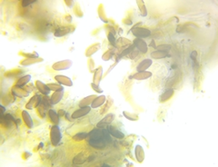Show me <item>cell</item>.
<instances>
[{
    "label": "cell",
    "mask_w": 218,
    "mask_h": 167,
    "mask_svg": "<svg viewBox=\"0 0 218 167\" xmlns=\"http://www.w3.org/2000/svg\"><path fill=\"white\" fill-rule=\"evenodd\" d=\"M50 139H51V143L54 146H57L59 144V143L61 142L62 139V134H61V131L59 129V127L57 126V124L53 125L51 127L50 130Z\"/></svg>",
    "instance_id": "1"
},
{
    "label": "cell",
    "mask_w": 218,
    "mask_h": 167,
    "mask_svg": "<svg viewBox=\"0 0 218 167\" xmlns=\"http://www.w3.org/2000/svg\"><path fill=\"white\" fill-rule=\"evenodd\" d=\"M132 33L134 37L136 38H145V37H148L151 36V31L147 28H138V27H133L132 29H131Z\"/></svg>",
    "instance_id": "2"
},
{
    "label": "cell",
    "mask_w": 218,
    "mask_h": 167,
    "mask_svg": "<svg viewBox=\"0 0 218 167\" xmlns=\"http://www.w3.org/2000/svg\"><path fill=\"white\" fill-rule=\"evenodd\" d=\"M133 45L136 48V50H138V52H140L142 54H145L148 51L147 44L143 39H141V38H135L134 40Z\"/></svg>",
    "instance_id": "3"
},
{
    "label": "cell",
    "mask_w": 218,
    "mask_h": 167,
    "mask_svg": "<svg viewBox=\"0 0 218 167\" xmlns=\"http://www.w3.org/2000/svg\"><path fill=\"white\" fill-rule=\"evenodd\" d=\"M114 120V114H108L104 116V118L100 122L97 123L96 124V127L97 128H103V127H106V126H109L113 121Z\"/></svg>",
    "instance_id": "4"
},
{
    "label": "cell",
    "mask_w": 218,
    "mask_h": 167,
    "mask_svg": "<svg viewBox=\"0 0 218 167\" xmlns=\"http://www.w3.org/2000/svg\"><path fill=\"white\" fill-rule=\"evenodd\" d=\"M75 30V28L72 26H67V27H61L58 28L55 32V37H62L66 35H68L72 33Z\"/></svg>",
    "instance_id": "5"
},
{
    "label": "cell",
    "mask_w": 218,
    "mask_h": 167,
    "mask_svg": "<svg viewBox=\"0 0 218 167\" xmlns=\"http://www.w3.org/2000/svg\"><path fill=\"white\" fill-rule=\"evenodd\" d=\"M91 111V107L90 106H85V107H80L78 110L75 111L71 114V118L72 119H77L80 117H83L86 114H88Z\"/></svg>",
    "instance_id": "6"
},
{
    "label": "cell",
    "mask_w": 218,
    "mask_h": 167,
    "mask_svg": "<svg viewBox=\"0 0 218 167\" xmlns=\"http://www.w3.org/2000/svg\"><path fill=\"white\" fill-rule=\"evenodd\" d=\"M72 65V62L70 60H64V61H59L53 65V69L56 71H61V70H67L70 68Z\"/></svg>",
    "instance_id": "7"
},
{
    "label": "cell",
    "mask_w": 218,
    "mask_h": 167,
    "mask_svg": "<svg viewBox=\"0 0 218 167\" xmlns=\"http://www.w3.org/2000/svg\"><path fill=\"white\" fill-rule=\"evenodd\" d=\"M42 101V97L39 94H35L30 100L29 102L27 104L26 107L27 109H34V108H38L39 106V104H41Z\"/></svg>",
    "instance_id": "8"
},
{
    "label": "cell",
    "mask_w": 218,
    "mask_h": 167,
    "mask_svg": "<svg viewBox=\"0 0 218 167\" xmlns=\"http://www.w3.org/2000/svg\"><path fill=\"white\" fill-rule=\"evenodd\" d=\"M12 94L15 97H28L29 95V92L27 91L26 89H23L22 87H19V86H14L12 87Z\"/></svg>",
    "instance_id": "9"
},
{
    "label": "cell",
    "mask_w": 218,
    "mask_h": 167,
    "mask_svg": "<svg viewBox=\"0 0 218 167\" xmlns=\"http://www.w3.org/2000/svg\"><path fill=\"white\" fill-rule=\"evenodd\" d=\"M86 160H88L87 152H81L80 154H76L75 158L73 159L74 164H83Z\"/></svg>",
    "instance_id": "10"
},
{
    "label": "cell",
    "mask_w": 218,
    "mask_h": 167,
    "mask_svg": "<svg viewBox=\"0 0 218 167\" xmlns=\"http://www.w3.org/2000/svg\"><path fill=\"white\" fill-rule=\"evenodd\" d=\"M55 79H56L60 84H64V85H67V86H72V85H73L72 80H71L69 77L65 76V75H56V76H55Z\"/></svg>",
    "instance_id": "11"
},
{
    "label": "cell",
    "mask_w": 218,
    "mask_h": 167,
    "mask_svg": "<svg viewBox=\"0 0 218 167\" xmlns=\"http://www.w3.org/2000/svg\"><path fill=\"white\" fill-rule=\"evenodd\" d=\"M152 76L151 72H148V71H142V72H137L136 74H134L132 76H130L129 78H134V79H136V80H144V79H147L149 77Z\"/></svg>",
    "instance_id": "12"
},
{
    "label": "cell",
    "mask_w": 218,
    "mask_h": 167,
    "mask_svg": "<svg viewBox=\"0 0 218 167\" xmlns=\"http://www.w3.org/2000/svg\"><path fill=\"white\" fill-rule=\"evenodd\" d=\"M63 95H64V91H57V92H55V93L51 95V97H50L51 104H52V105H55V104H58V103L62 100Z\"/></svg>",
    "instance_id": "13"
},
{
    "label": "cell",
    "mask_w": 218,
    "mask_h": 167,
    "mask_svg": "<svg viewBox=\"0 0 218 167\" xmlns=\"http://www.w3.org/2000/svg\"><path fill=\"white\" fill-rule=\"evenodd\" d=\"M36 86H37V88L38 89V91H40L43 94L48 95V94H50V91H51L50 88L48 87V84H45L43 82H41V81H37V82H36Z\"/></svg>",
    "instance_id": "14"
},
{
    "label": "cell",
    "mask_w": 218,
    "mask_h": 167,
    "mask_svg": "<svg viewBox=\"0 0 218 167\" xmlns=\"http://www.w3.org/2000/svg\"><path fill=\"white\" fill-rule=\"evenodd\" d=\"M113 103H114V100H113V98H112V97H110V96H109L108 98H106V100H105L104 104L102 105V108H101V110H100V114H106L107 112L109 111V109L111 108V106H112Z\"/></svg>",
    "instance_id": "15"
},
{
    "label": "cell",
    "mask_w": 218,
    "mask_h": 167,
    "mask_svg": "<svg viewBox=\"0 0 218 167\" xmlns=\"http://www.w3.org/2000/svg\"><path fill=\"white\" fill-rule=\"evenodd\" d=\"M105 100H106V97L104 95H99V96L95 97V99H94V101L91 104H92V108H97V107L102 106L104 104V102H105Z\"/></svg>",
    "instance_id": "16"
},
{
    "label": "cell",
    "mask_w": 218,
    "mask_h": 167,
    "mask_svg": "<svg viewBox=\"0 0 218 167\" xmlns=\"http://www.w3.org/2000/svg\"><path fill=\"white\" fill-rule=\"evenodd\" d=\"M152 65V61L150 59H144L142 62H140V64L137 65L136 70L137 72H142V71H146V69H148V67Z\"/></svg>",
    "instance_id": "17"
},
{
    "label": "cell",
    "mask_w": 218,
    "mask_h": 167,
    "mask_svg": "<svg viewBox=\"0 0 218 167\" xmlns=\"http://www.w3.org/2000/svg\"><path fill=\"white\" fill-rule=\"evenodd\" d=\"M108 132L110 133V134H112L114 137L117 138V139H123L124 137V134L123 133H122L121 131L117 130L114 126L109 125V127H108Z\"/></svg>",
    "instance_id": "18"
},
{
    "label": "cell",
    "mask_w": 218,
    "mask_h": 167,
    "mask_svg": "<svg viewBox=\"0 0 218 167\" xmlns=\"http://www.w3.org/2000/svg\"><path fill=\"white\" fill-rule=\"evenodd\" d=\"M135 157L138 163H143L144 159V152L141 145H136L135 146Z\"/></svg>",
    "instance_id": "19"
},
{
    "label": "cell",
    "mask_w": 218,
    "mask_h": 167,
    "mask_svg": "<svg viewBox=\"0 0 218 167\" xmlns=\"http://www.w3.org/2000/svg\"><path fill=\"white\" fill-rule=\"evenodd\" d=\"M22 117H23V120L25 122L26 125L29 127V128H32L34 126V123H33V120L31 118V116L29 115V114L27 111H22Z\"/></svg>",
    "instance_id": "20"
},
{
    "label": "cell",
    "mask_w": 218,
    "mask_h": 167,
    "mask_svg": "<svg viewBox=\"0 0 218 167\" xmlns=\"http://www.w3.org/2000/svg\"><path fill=\"white\" fill-rule=\"evenodd\" d=\"M173 95H174V89H173V88H168V89H166V90L163 93V94H162L161 96H160V102L164 103L165 102V101H167V100H169Z\"/></svg>",
    "instance_id": "21"
},
{
    "label": "cell",
    "mask_w": 218,
    "mask_h": 167,
    "mask_svg": "<svg viewBox=\"0 0 218 167\" xmlns=\"http://www.w3.org/2000/svg\"><path fill=\"white\" fill-rule=\"evenodd\" d=\"M151 56L152 58H154V59H162V58H165V57H166V56H170L168 55V52L156 50V51H155V52H152Z\"/></svg>",
    "instance_id": "22"
},
{
    "label": "cell",
    "mask_w": 218,
    "mask_h": 167,
    "mask_svg": "<svg viewBox=\"0 0 218 167\" xmlns=\"http://www.w3.org/2000/svg\"><path fill=\"white\" fill-rule=\"evenodd\" d=\"M100 47H101V44H99V43H96V44L92 45L91 47H89V48L86 50V52H85V56H91L92 55H94L95 53H96V52L100 49Z\"/></svg>",
    "instance_id": "23"
},
{
    "label": "cell",
    "mask_w": 218,
    "mask_h": 167,
    "mask_svg": "<svg viewBox=\"0 0 218 167\" xmlns=\"http://www.w3.org/2000/svg\"><path fill=\"white\" fill-rule=\"evenodd\" d=\"M102 75H103V68L102 67H98L95 71V74H94V82L93 83L95 84H99L101 79H102Z\"/></svg>",
    "instance_id": "24"
},
{
    "label": "cell",
    "mask_w": 218,
    "mask_h": 167,
    "mask_svg": "<svg viewBox=\"0 0 218 167\" xmlns=\"http://www.w3.org/2000/svg\"><path fill=\"white\" fill-rule=\"evenodd\" d=\"M95 98V95H89V96H87V97H85L82 101H80V103H79V106H80V107L89 106V105L92 104V102L94 101Z\"/></svg>",
    "instance_id": "25"
},
{
    "label": "cell",
    "mask_w": 218,
    "mask_h": 167,
    "mask_svg": "<svg viewBox=\"0 0 218 167\" xmlns=\"http://www.w3.org/2000/svg\"><path fill=\"white\" fill-rule=\"evenodd\" d=\"M48 114H49L50 120L53 124H59V114L55 110H52V109L48 110Z\"/></svg>",
    "instance_id": "26"
},
{
    "label": "cell",
    "mask_w": 218,
    "mask_h": 167,
    "mask_svg": "<svg viewBox=\"0 0 218 167\" xmlns=\"http://www.w3.org/2000/svg\"><path fill=\"white\" fill-rule=\"evenodd\" d=\"M41 61H43V59L39 58V57H38V58H27V59L21 61V65L28 66V65H33V64H36V63H39Z\"/></svg>",
    "instance_id": "27"
},
{
    "label": "cell",
    "mask_w": 218,
    "mask_h": 167,
    "mask_svg": "<svg viewBox=\"0 0 218 167\" xmlns=\"http://www.w3.org/2000/svg\"><path fill=\"white\" fill-rule=\"evenodd\" d=\"M30 80H31V75H30V74H27V75L22 76L20 79H18L16 85H17V86H19V87H23V86H25L28 83Z\"/></svg>",
    "instance_id": "28"
},
{
    "label": "cell",
    "mask_w": 218,
    "mask_h": 167,
    "mask_svg": "<svg viewBox=\"0 0 218 167\" xmlns=\"http://www.w3.org/2000/svg\"><path fill=\"white\" fill-rule=\"evenodd\" d=\"M0 122H1V124L4 127H6V128L11 127L12 126V123H13V121L10 120L9 118L7 115H5V114H1V120H0Z\"/></svg>",
    "instance_id": "29"
},
{
    "label": "cell",
    "mask_w": 218,
    "mask_h": 167,
    "mask_svg": "<svg viewBox=\"0 0 218 167\" xmlns=\"http://www.w3.org/2000/svg\"><path fill=\"white\" fill-rule=\"evenodd\" d=\"M137 3V6H138V8H139V11H140V15L142 17H146L147 16V9H146V7L145 5L144 4V2L139 0L136 2Z\"/></svg>",
    "instance_id": "30"
},
{
    "label": "cell",
    "mask_w": 218,
    "mask_h": 167,
    "mask_svg": "<svg viewBox=\"0 0 218 167\" xmlns=\"http://www.w3.org/2000/svg\"><path fill=\"white\" fill-rule=\"evenodd\" d=\"M38 113H39L40 117H41V118H45V117L47 116V112H48L49 109H48L47 106H45L44 104H40L39 106L38 107Z\"/></svg>",
    "instance_id": "31"
},
{
    "label": "cell",
    "mask_w": 218,
    "mask_h": 167,
    "mask_svg": "<svg viewBox=\"0 0 218 167\" xmlns=\"http://www.w3.org/2000/svg\"><path fill=\"white\" fill-rule=\"evenodd\" d=\"M114 51H115V47H113L112 49H109L108 51H106L104 55H103V56H102L103 60H104V61H108L109 59H111V58L113 57V56L114 55Z\"/></svg>",
    "instance_id": "32"
},
{
    "label": "cell",
    "mask_w": 218,
    "mask_h": 167,
    "mask_svg": "<svg viewBox=\"0 0 218 167\" xmlns=\"http://www.w3.org/2000/svg\"><path fill=\"white\" fill-rule=\"evenodd\" d=\"M48 87L50 88V90H52V91H55V92H57V91H64V87L61 84H59L51 83L48 84Z\"/></svg>",
    "instance_id": "33"
},
{
    "label": "cell",
    "mask_w": 218,
    "mask_h": 167,
    "mask_svg": "<svg viewBox=\"0 0 218 167\" xmlns=\"http://www.w3.org/2000/svg\"><path fill=\"white\" fill-rule=\"evenodd\" d=\"M123 114L128 119V120H131V121H137L138 119H139V116L137 115V114H134V113H129V112H126L124 111L123 112Z\"/></svg>",
    "instance_id": "34"
},
{
    "label": "cell",
    "mask_w": 218,
    "mask_h": 167,
    "mask_svg": "<svg viewBox=\"0 0 218 167\" xmlns=\"http://www.w3.org/2000/svg\"><path fill=\"white\" fill-rule=\"evenodd\" d=\"M88 136V134L85 133V132H81V133H77L76 134H75L73 136V139L76 141H82V140L85 139Z\"/></svg>",
    "instance_id": "35"
},
{
    "label": "cell",
    "mask_w": 218,
    "mask_h": 167,
    "mask_svg": "<svg viewBox=\"0 0 218 167\" xmlns=\"http://www.w3.org/2000/svg\"><path fill=\"white\" fill-rule=\"evenodd\" d=\"M107 37H108V41L110 42V44L114 47H116V40H115V38H114V34L109 32L108 35H107Z\"/></svg>",
    "instance_id": "36"
},
{
    "label": "cell",
    "mask_w": 218,
    "mask_h": 167,
    "mask_svg": "<svg viewBox=\"0 0 218 167\" xmlns=\"http://www.w3.org/2000/svg\"><path fill=\"white\" fill-rule=\"evenodd\" d=\"M155 49L157 50H160V51H165V52H168L171 49L170 45H160V46H156Z\"/></svg>",
    "instance_id": "37"
},
{
    "label": "cell",
    "mask_w": 218,
    "mask_h": 167,
    "mask_svg": "<svg viewBox=\"0 0 218 167\" xmlns=\"http://www.w3.org/2000/svg\"><path fill=\"white\" fill-rule=\"evenodd\" d=\"M91 87H92L95 91H96L97 93H102V92H103V90L99 87V84H95L92 83L91 84Z\"/></svg>",
    "instance_id": "38"
},
{
    "label": "cell",
    "mask_w": 218,
    "mask_h": 167,
    "mask_svg": "<svg viewBox=\"0 0 218 167\" xmlns=\"http://www.w3.org/2000/svg\"><path fill=\"white\" fill-rule=\"evenodd\" d=\"M36 2H37V1H35V0H33V1L24 0V1L22 2V7L26 8V7H28V6H29V5H31V4H34V3H36Z\"/></svg>",
    "instance_id": "39"
},
{
    "label": "cell",
    "mask_w": 218,
    "mask_h": 167,
    "mask_svg": "<svg viewBox=\"0 0 218 167\" xmlns=\"http://www.w3.org/2000/svg\"><path fill=\"white\" fill-rule=\"evenodd\" d=\"M138 54H139V52H138V50H134V49L133 51L130 53V55H129V57L131 58V59H134L136 56H138Z\"/></svg>",
    "instance_id": "40"
},
{
    "label": "cell",
    "mask_w": 218,
    "mask_h": 167,
    "mask_svg": "<svg viewBox=\"0 0 218 167\" xmlns=\"http://www.w3.org/2000/svg\"><path fill=\"white\" fill-rule=\"evenodd\" d=\"M196 56H197V52L196 51H193L190 55V58L194 61V63H196Z\"/></svg>",
    "instance_id": "41"
},
{
    "label": "cell",
    "mask_w": 218,
    "mask_h": 167,
    "mask_svg": "<svg viewBox=\"0 0 218 167\" xmlns=\"http://www.w3.org/2000/svg\"><path fill=\"white\" fill-rule=\"evenodd\" d=\"M23 56H28V58H38V53H33V54H26V53H23Z\"/></svg>",
    "instance_id": "42"
},
{
    "label": "cell",
    "mask_w": 218,
    "mask_h": 167,
    "mask_svg": "<svg viewBox=\"0 0 218 167\" xmlns=\"http://www.w3.org/2000/svg\"><path fill=\"white\" fill-rule=\"evenodd\" d=\"M89 68H90V71L93 72V69H94V60H90L89 62Z\"/></svg>",
    "instance_id": "43"
},
{
    "label": "cell",
    "mask_w": 218,
    "mask_h": 167,
    "mask_svg": "<svg viewBox=\"0 0 218 167\" xmlns=\"http://www.w3.org/2000/svg\"><path fill=\"white\" fill-rule=\"evenodd\" d=\"M59 115H63V114H66V112L64 111V110H59V114H58Z\"/></svg>",
    "instance_id": "44"
},
{
    "label": "cell",
    "mask_w": 218,
    "mask_h": 167,
    "mask_svg": "<svg viewBox=\"0 0 218 167\" xmlns=\"http://www.w3.org/2000/svg\"><path fill=\"white\" fill-rule=\"evenodd\" d=\"M1 106V108H2V113H1V114H5V111H6V108L3 106V105H0Z\"/></svg>",
    "instance_id": "45"
},
{
    "label": "cell",
    "mask_w": 218,
    "mask_h": 167,
    "mask_svg": "<svg viewBox=\"0 0 218 167\" xmlns=\"http://www.w3.org/2000/svg\"><path fill=\"white\" fill-rule=\"evenodd\" d=\"M150 46L154 47V48H155V47H156V46H155V41H152L151 44H150Z\"/></svg>",
    "instance_id": "46"
},
{
    "label": "cell",
    "mask_w": 218,
    "mask_h": 167,
    "mask_svg": "<svg viewBox=\"0 0 218 167\" xmlns=\"http://www.w3.org/2000/svg\"><path fill=\"white\" fill-rule=\"evenodd\" d=\"M124 23L127 24V25H132V21H129V20H125Z\"/></svg>",
    "instance_id": "47"
}]
</instances>
